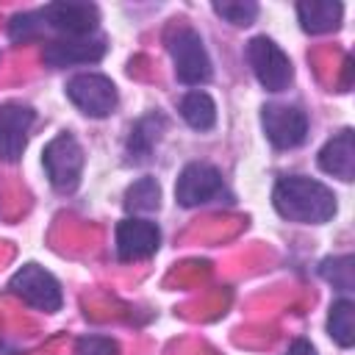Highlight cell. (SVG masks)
<instances>
[{"instance_id":"1","label":"cell","mask_w":355,"mask_h":355,"mask_svg":"<svg viewBox=\"0 0 355 355\" xmlns=\"http://www.w3.org/2000/svg\"><path fill=\"white\" fill-rule=\"evenodd\" d=\"M275 211L288 222L322 225L336 216V194L322 180L305 175H286L275 183L272 191Z\"/></svg>"},{"instance_id":"2","label":"cell","mask_w":355,"mask_h":355,"mask_svg":"<svg viewBox=\"0 0 355 355\" xmlns=\"http://www.w3.org/2000/svg\"><path fill=\"white\" fill-rule=\"evenodd\" d=\"M166 47L175 64V78L186 86H202L211 80L214 69H211V58L208 50L200 39V33L194 28H172L166 33Z\"/></svg>"},{"instance_id":"3","label":"cell","mask_w":355,"mask_h":355,"mask_svg":"<svg viewBox=\"0 0 355 355\" xmlns=\"http://www.w3.org/2000/svg\"><path fill=\"white\" fill-rule=\"evenodd\" d=\"M42 164L50 186L58 194H72L80 186V175H83V147L72 133H58L55 139L47 141L42 153Z\"/></svg>"},{"instance_id":"4","label":"cell","mask_w":355,"mask_h":355,"mask_svg":"<svg viewBox=\"0 0 355 355\" xmlns=\"http://www.w3.org/2000/svg\"><path fill=\"white\" fill-rule=\"evenodd\" d=\"M175 197L183 208H197V205H208V202H230V191L219 175L216 166L211 164H202V161H194V164H186L183 172L178 175V183H175Z\"/></svg>"},{"instance_id":"5","label":"cell","mask_w":355,"mask_h":355,"mask_svg":"<svg viewBox=\"0 0 355 355\" xmlns=\"http://www.w3.org/2000/svg\"><path fill=\"white\" fill-rule=\"evenodd\" d=\"M247 64L266 92H283L294 78L288 55L266 36H255L247 42Z\"/></svg>"},{"instance_id":"6","label":"cell","mask_w":355,"mask_h":355,"mask_svg":"<svg viewBox=\"0 0 355 355\" xmlns=\"http://www.w3.org/2000/svg\"><path fill=\"white\" fill-rule=\"evenodd\" d=\"M67 97L72 100L75 108H80L86 116H94V119L108 116L119 103L114 80L100 75V72H80V75L69 78L67 80Z\"/></svg>"},{"instance_id":"7","label":"cell","mask_w":355,"mask_h":355,"mask_svg":"<svg viewBox=\"0 0 355 355\" xmlns=\"http://www.w3.org/2000/svg\"><path fill=\"white\" fill-rule=\"evenodd\" d=\"M8 288H11L22 302H28V305L36 308V311L53 313V311H58L61 302H64L58 280H55L47 269H42L39 263H25V266H19V269L11 275Z\"/></svg>"},{"instance_id":"8","label":"cell","mask_w":355,"mask_h":355,"mask_svg":"<svg viewBox=\"0 0 355 355\" xmlns=\"http://www.w3.org/2000/svg\"><path fill=\"white\" fill-rule=\"evenodd\" d=\"M42 22H47L53 31L64 33V39H83L94 36L100 11L94 3H75V0H61V3H47L39 11Z\"/></svg>"},{"instance_id":"9","label":"cell","mask_w":355,"mask_h":355,"mask_svg":"<svg viewBox=\"0 0 355 355\" xmlns=\"http://www.w3.org/2000/svg\"><path fill=\"white\" fill-rule=\"evenodd\" d=\"M261 125L266 139L272 141V147L277 150H291L300 147L308 136V116L302 108L297 105H280V103H269L261 111Z\"/></svg>"},{"instance_id":"10","label":"cell","mask_w":355,"mask_h":355,"mask_svg":"<svg viewBox=\"0 0 355 355\" xmlns=\"http://www.w3.org/2000/svg\"><path fill=\"white\" fill-rule=\"evenodd\" d=\"M161 247V230L150 219L128 216L116 225V258L119 261H147Z\"/></svg>"},{"instance_id":"11","label":"cell","mask_w":355,"mask_h":355,"mask_svg":"<svg viewBox=\"0 0 355 355\" xmlns=\"http://www.w3.org/2000/svg\"><path fill=\"white\" fill-rule=\"evenodd\" d=\"M33 108L22 103H6L0 105V161L14 164L25 153L28 133L33 128Z\"/></svg>"},{"instance_id":"12","label":"cell","mask_w":355,"mask_h":355,"mask_svg":"<svg viewBox=\"0 0 355 355\" xmlns=\"http://www.w3.org/2000/svg\"><path fill=\"white\" fill-rule=\"evenodd\" d=\"M108 44L103 36H83V39H55L44 47L42 58L47 67H75V64H94L105 55Z\"/></svg>"},{"instance_id":"13","label":"cell","mask_w":355,"mask_h":355,"mask_svg":"<svg viewBox=\"0 0 355 355\" xmlns=\"http://www.w3.org/2000/svg\"><path fill=\"white\" fill-rule=\"evenodd\" d=\"M319 169L324 175H333L338 180H352L355 178V133L344 128L336 133L322 150H319Z\"/></svg>"},{"instance_id":"14","label":"cell","mask_w":355,"mask_h":355,"mask_svg":"<svg viewBox=\"0 0 355 355\" xmlns=\"http://www.w3.org/2000/svg\"><path fill=\"white\" fill-rule=\"evenodd\" d=\"M344 6L330 0H305L297 3V17L305 33H330L341 25Z\"/></svg>"},{"instance_id":"15","label":"cell","mask_w":355,"mask_h":355,"mask_svg":"<svg viewBox=\"0 0 355 355\" xmlns=\"http://www.w3.org/2000/svg\"><path fill=\"white\" fill-rule=\"evenodd\" d=\"M183 122L194 130H211L216 122V103L205 92H189L178 105Z\"/></svg>"},{"instance_id":"16","label":"cell","mask_w":355,"mask_h":355,"mask_svg":"<svg viewBox=\"0 0 355 355\" xmlns=\"http://www.w3.org/2000/svg\"><path fill=\"white\" fill-rule=\"evenodd\" d=\"M327 333L341 349H349L355 344V305L349 300H336L330 305Z\"/></svg>"},{"instance_id":"17","label":"cell","mask_w":355,"mask_h":355,"mask_svg":"<svg viewBox=\"0 0 355 355\" xmlns=\"http://www.w3.org/2000/svg\"><path fill=\"white\" fill-rule=\"evenodd\" d=\"M161 205V186L155 178H139L125 191V208L130 214H150Z\"/></svg>"},{"instance_id":"18","label":"cell","mask_w":355,"mask_h":355,"mask_svg":"<svg viewBox=\"0 0 355 355\" xmlns=\"http://www.w3.org/2000/svg\"><path fill=\"white\" fill-rule=\"evenodd\" d=\"M319 275L333 283L341 291H352V255H338V258H324L319 263Z\"/></svg>"},{"instance_id":"19","label":"cell","mask_w":355,"mask_h":355,"mask_svg":"<svg viewBox=\"0 0 355 355\" xmlns=\"http://www.w3.org/2000/svg\"><path fill=\"white\" fill-rule=\"evenodd\" d=\"M214 11L227 19L230 25H239V28H247L255 22L258 17V3H250V0H236V3H214Z\"/></svg>"},{"instance_id":"20","label":"cell","mask_w":355,"mask_h":355,"mask_svg":"<svg viewBox=\"0 0 355 355\" xmlns=\"http://www.w3.org/2000/svg\"><path fill=\"white\" fill-rule=\"evenodd\" d=\"M42 25H44V22H42L39 11L17 14V17H11V22H8V36H11L14 42H25V39L36 36V31H39Z\"/></svg>"},{"instance_id":"21","label":"cell","mask_w":355,"mask_h":355,"mask_svg":"<svg viewBox=\"0 0 355 355\" xmlns=\"http://www.w3.org/2000/svg\"><path fill=\"white\" fill-rule=\"evenodd\" d=\"M116 352H119L116 341L105 336H83L75 347V355H116Z\"/></svg>"},{"instance_id":"22","label":"cell","mask_w":355,"mask_h":355,"mask_svg":"<svg viewBox=\"0 0 355 355\" xmlns=\"http://www.w3.org/2000/svg\"><path fill=\"white\" fill-rule=\"evenodd\" d=\"M286 355H316V349H313V344H311L308 338H294V341L288 344Z\"/></svg>"}]
</instances>
